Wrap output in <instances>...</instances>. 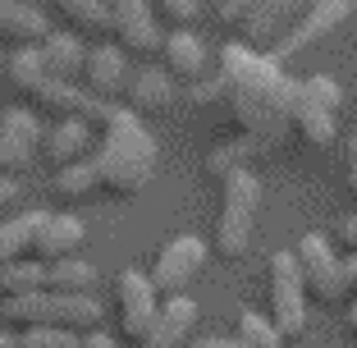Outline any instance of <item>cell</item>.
I'll return each instance as SVG.
<instances>
[{
    "instance_id": "7c38bea8",
    "label": "cell",
    "mask_w": 357,
    "mask_h": 348,
    "mask_svg": "<svg viewBox=\"0 0 357 348\" xmlns=\"http://www.w3.org/2000/svg\"><path fill=\"white\" fill-rule=\"evenodd\" d=\"M303 10H307V0H261L248 19H243V28H238V42L248 46V51H261V55H271L275 46L294 32V23L303 19Z\"/></svg>"
},
{
    "instance_id": "83f0119b",
    "label": "cell",
    "mask_w": 357,
    "mask_h": 348,
    "mask_svg": "<svg viewBox=\"0 0 357 348\" xmlns=\"http://www.w3.org/2000/svg\"><path fill=\"white\" fill-rule=\"evenodd\" d=\"M234 339L248 344V348H284L280 330H275L261 312H238V317H234Z\"/></svg>"
},
{
    "instance_id": "8fae6325",
    "label": "cell",
    "mask_w": 357,
    "mask_h": 348,
    "mask_svg": "<svg viewBox=\"0 0 357 348\" xmlns=\"http://www.w3.org/2000/svg\"><path fill=\"white\" fill-rule=\"evenodd\" d=\"M353 10H357V0H307L303 19H298L294 32L271 51V60H280V64L294 60L298 51H307V46H316L321 37H330L335 28H344V23L353 19Z\"/></svg>"
},
{
    "instance_id": "4316f807",
    "label": "cell",
    "mask_w": 357,
    "mask_h": 348,
    "mask_svg": "<svg viewBox=\"0 0 357 348\" xmlns=\"http://www.w3.org/2000/svg\"><path fill=\"white\" fill-rule=\"evenodd\" d=\"M51 192L60 202H87L96 192V174H92V160H78V165H64L55 169L51 179Z\"/></svg>"
},
{
    "instance_id": "ab89813d",
    "label": "cell",
    "mask_w": 357,
    "mask_h": 348,
    "mask_svg": "<svg viewBox=\"0 0 357 348\" xmlns=\"http://www.w3.org/2000/svg\"><path fill=\"white\" fill-rule=\"evenodd\" d=\"M344 266H348V294L357 298V257H344Z\"/></svg>"
},
{
    "instance_id": "4fadbf2b",
    "label": "cell",
    "mask_w": 357,
    "mask_h": 348,
    "mask_svg": "<svg viewBox=\"0 0 357 348\" xmlns=\"http://www.w3.org/2000/svg\"><path fill=\"white\" fill-rule=\"evenodd\" d=\"M78 87H83L92 101H101V106H115L119 96H124V87H128V55L119 51V46H110V42L87 46Z\"/></svg>"
},
{
    "instance_id": "e0dca14e",
    "label": "cell",
    "mask_w": 357,
    "mask_h": 348,
    "mask_svg": "<svg viewBox=\"0 0 357 348\" xmlns=\"http://www.w3.org/2000/svg\"><path fill=\"white\" fill-rule=\"evenodd\" d=\"M92 124L87 119H55L51 128H42V156L51 160L55 169L78 165V160L92 156Z\"/></svg>"
},
{
    "instance_id": "d4e9b609",
    "label": "cell",
    "mask_w": 357,
    "mask_h": 348,
    "mask_svg": "<svg viewBox=\"0 0 357 348\" xmlns=\"http://www.w3.org/2000/svg\"><path fill=\"white\" fill-rule=\"evenodd\" d=\"M5 74H10V83H14V92L19 96H37L51 78H46V69H42V60H37V46H23V51H14L10 55V64H5Z\"/></svg>"
},
{
    "instance_id": "e575fe53",
    "label": "cell",
    "mask_w": 357,
    "mask_h": 348,
    "mask_svg": "<svg viewBox=\"0 0 357 348\" xmlns=\"http://www.w3.org/2000/svg\"><path fill=\"white\" fill-rule=\"evenodd\" d=\"M188 101H197V106H211V101H220V78H197V83L188 87Z\"/></svg>"
},
{
    "instance_id": "9c48e42d",
    "label": "cell",
    "mask_w": 357,
    "mask_h": 348,
    "mask_svg": "<svg viewBox=\"0 0 357 348\" xmlns=\"http://www.w3.org/2000/svg\"><path fill=\"white\" fill-rule=\"evenodd\" d=\"M37 156H42V115L23 106L0 110V174L19 179L37 165Z\"/></svg>"
},
{
    "instance_id": "5b68a950",
    "label": "cell",
    "mask_w": 357,
    "mask_h": 348,
    "mask_svg": "<svg viewBox=\"0 0 357 348\" xmlns=\"http://www.w3.org/2000/svg\"><path fill=\"white\" fill-rule=\"evenodd\" d=\"M298 262V275H303V294L307 303H321V307H339L348 303V266L344 257L335 252V243L321 239V234H303V239L289 248Z\"/></svg>"
},
{
    "instance_id": "ba28073f",
    "label": "cell",
    "mask_w": 357,
    "mask_h": 348,
    "mask_svg": "<svg viewBox=\"0 0 357 348\" xmlns=\"http://www.w3.org/2000/svg\"><path fill=\"white\" fill-rule=\"evenodd\" d=\"M110 46L128 55V60H151L160 51V19L147 10V0H110V28H105Z\"/></svg>"
},
{
    "instance_id": "9a60e30c",
    "label": "cell",
    "mask_w": 357,
    "mask_h": 348,
    "mask_svg": "<svg viewBox=\"0 0 357 348\" xmlns=\"http://www.w3.org/2000/svg\"><path fill=\"white\" fill-rule=\"evenodd\" d=\"M156 55L165 60V78L183 87H192L202 78V69H206V42L192 28H165Z\"/></svg>"
},
{
    "instance_id": "277c9868",
    "label": "cell",
    "mask_w": 357,
    "mask_h": 348,
    "mask_svg": "<svg viewBox=\"0 0 357 348\" xmlns=\"http://www.w3.org/2000/svg\"><path fill=\"white\" fill-rule=\"evenodd\" d=\"M225 183V202H220V220H215V239L211 252L220 262H238L252 248V229H257V211H261V179L252 169H238Z\"/></svg>"
},
{
    "instance_id": "ee69618b",
    "label": "cell",
    "mask_w": 357,
    "mask_h": 348,
    "mask_svg": "<svg viewBox=\"0 0 357 348\" xmlns=\"http://www.w3.org/2000/svg\"><path fill=\"white\" fill-rule=\"evenodd\" d=\"M105 5H110V0H105Z\"/></svg>"
},
{
    "instance_id": "d590c367",
    "label": "cell",
    "mask_w": 357,
    "mask_h": 348,
    "mask_svg": "<svg viewBox=\"0 0 357 348\" xmlns=\"http://www.w3.org/2000/svg\"><path fill=\"white\" fill-rule=\"evenodd\" d=\"M344 183H348V192L357 197V133L348 137V147H344Z\"/></svg>"
},
{
    "instance_id": "60d3db41",
    "label": "cell",
    "mask_w": 357,
    "mask_h": 348,
    "mask_svg": "<svg viewBox=\"0 0 357 348\" xmlns=\"http://www.w3.org/2000/svg\"><path fill=\"white\" fill-rule=\"evenodd\" d=\"M348 330L357 335V303H348Z\"/></svg>"
},
{
    "instance_id": "74e56055",
    "label": "cell",
    "mask_w": 357,
    "mask_h": 348,
    "mask_svg": "<svg viewBox=\"0 0 357 348\" xmlns=\"http://www.w3.org/2000/svg\"><path fill=\"white\" fill-rule=\"evenodd\" d=\"M78 348H119V344L110 335H101V330H92V335H83V344H78Z\"/></svg>"
},
{
    "instance_id": "7402d4cb",
    "label": "cell",
    "mask_w": 357,
    "mask_h": 348,
    "mask_svg": "<svg viewBox=\"0 0 357 348\" xmlns=\"http://www.w3.org/2000/svg\"><path fill=\"white\" fill-rule=\"evenodd\" d=\"M289 128L303 137L307 147H335V137H339L335 115L316 110L312 101H303V96H294V110H289Z\"/></svg>"
},
{
    "instance_id": "1f68e13d",
    "label": "cell",
    "mask_w": 357,
    "mask_h": 348,
    "mask_svg": "<svg viewBox=\"0 0 357 348\" xmlns=\"http://www.w3.org/2000/svg\"><path fill=\"white\" fill-rule=\"evenodd\" d=\"M147 10L165 28H192V19L202 14V0H147Z\"/></svg>"
},
{
    "instance_id": "d6a6232c",
    "label": "cell",
    "mask_w": 357,
    "mask_h": 348,
    "mask_svg": "<svg viewBox=\"0 0 357 348\" xmlns=\"http://www.w3.org/2000/svg\"><path fill=\"white\" fill-rule=\"evenodd\" d=\"M257 5H261V0H215V23H220L225 32H238L243 19H248Z\"/></svg>"
},
{
    "instance_id": "4dcf8cb0",
    "label": "cell",
    "mask_w": 357,
    "mask_h": 348,
    "mask_svg": "<svg viewBox=\"0 0 357 348\" xmlns=\"http://www.w3.org/2000/svg\"><path fill=\"white\" fill-rule=\"evenodd\" d=\"M14 348H78L83 335H69V330H51V326H37V330H19L10 339Z\"/></svg>"
},
{
    "instance_id": "8d00e7d4",
    "label": "cell",
    "mask_w": 357,
    "mask_h": 348,
    "mask_svg": "<svg viewBox=\"0 0 357 348\" xmlns=\"http://www.w3.org/2000/svg\"><path fill=\"white\" fill-rule=\"evenodd\" d=\"M19 197H23L19 179H5V174H0V215H5V211H14V206H19Z\"/></svg>"
},
{
    "instance_id": "5bb4252c",
    "label": "cell",
    "mask_w": 357,
    "mask_h": 348,
    "mask_svg": "<svg viewBox=\"0 0 357 348\" xmlns=\"http://www.w3.org/2000/svg\"><path fill=\"white\" fill-rule=\"evenodd\" d=\"M87 243V225L74 211H46L42 229L32 239V262H64V257H78V248Z\"/></svg>"
},
{
    "instance_id": "6da1fadb",
    "label": "cell",
    "mask_w": 357,
    "mask_h": 348,
    "mask_svg": "<svg viewBox=\"0 0 357 348\" xmlns=\"http://www.w3.org/2000/svg\"><path fill=\"white\" fill-rule=\"evenodd\" d=\"M298 83L284 74V64L261 51H248L243 42H229L220 51V101L238 119L243 137H280L289 128Z\"/></svg>"
},
{
    "instance_id": "b9f144b4",
    "label": "cell",
    "mask_w": 357,
    "mask_h": 348,
    "mask_svg": "<svg viewBox=\"0 0 357 348\" xmlns=\"http://www.w3.org/2000/svg\"><path fill=\"white\" fill-rule=\"evenodd\" d=\"M0 348H14V344H10V335H0Z\"/></svg>"
},
{
    "instance_id": "7bdbcfd3",
    "label": "cell",
    "mask_w": 357,
    "mask_h": 348,
    "mask_svg": "<svg viewBox=\"0 0 357 348\" xmlns=\"http://www.w3.org/2000/svg\"><path fill=\"white\" fill-rule=\"evenodd\" d=\"M0 5H5V0H0Z\"/></svg>"
},
{
    "instance_id": "f546056e",
    "label": "cell",
    "mask_w": 357,
    "mask_h": 348,
    "mask_svg": "<svg viewBox=\"0 0 357 348\" xmlns=\"http://www.w3.org/2000/svg\"><path fill=\"white\" fill-rule=\"evenodd\" d=\"M248 156H252V142H248V137H238V142H220V147L206 156V169L215 174V179H229V174L248 169Z\"/></svg>"
},
{
    "instance_id": "603a6c76",
    "label": "cell",
    "mask_w": 357,
    "mask_h": 348,
    "mask_svg": "<svg viewBox=\"0 0 357 348\" xmlns=\"http://www.w3.org/2000/svg\"><path fill=\"white\" fill-rule=\"evenodd\" d=\"M42 220H46V211H19L10 220H0V266L32 257V239H37Z\"/></svg>"
},
{
    "instance_id": "f1b7e54d",
    "label": "cell",
    "mask_w": 357,
    "mask_h": 348,
    "mask_svg": "<svg viewBox=\"0 0 357 348\" xmlns=\"http://www.w3.org/2000/svg\"><path fill=\"white\" fill-rule=\"evenodd\" d=\"M298 96L312 101L316 110H326V115H339V106H344V87H339L330 74H312L307 83H298Z\"/></svg>"
},
{
    "instance_id": "8992f818",
    "label": "cell",
    "mask_w": 357,
    "mask_h": 348,
    "mask_svg": "<svg viewBox=\"0 0 357 348\" xmlns=\"http://www.w3.org/2000/svg\"><path fill=\"white\" fill-rule=\"evenodd\" d=\"M266 303H271V326L280 330V339H303L307 330V294H303V275H298L294 252H275L271 271H266Z\"/></svg>"
},
{
    "instance_id": "cb8c5ba5",
    "label": "cell",
    "mask_w": 357,
    "mask_h": 348,
    "mask_svg": "<svg viewBox=\"0 0 357 348\" xmlns=\"http://www.w3.org/2000/svg\"><path fill=\"white\" fill-rule=\"evenodd\" d=\"M96 285V266L83 257H64V262L46 266V289L51 294H92Z\"/></svg>"
},
{
    "instance_id": "2e32d148",
    "label": "cell",
    "mask_w": 357,
    "mask_h": 348,
    "mask_svg": "<svg viewBox=\"0 0 357 348\" xmlns=\"http://www.w3.org/2000/svg\"><path fill=\"white\" fill-rule=\"evenodd\" d=\"M197 317H202V312H197L192 298H183V294L160 298V312H156L147 339H142L137 348H188L192 330H197Z\"/></svg>"
},
{
    "instance_id": "f35d334b",
    "label": "cell",
    "mask_w": 357,
    "mask_h": 348,
    "mask_svg": "<svg viewBox=\"0 0 357 348\" xmlns=\"http://www.w3.org/2000/svg\"><path fill=\"white\" fill-rule=\"evenodd\" d=\"M202 348H248V344H238L234 335H225V339H202Z\"/></svg>"
},
{
    "instance_id": "30bf717a",
    "label": "cell",
    "mask_w": 357,
    "mask_h": 348,
    "mask_svg": "<svg viewBox=\"0 0 357 348\" xmlns=\"http://www.w3.org/2000/svg\"><path fill=\"white\" fill-rule=\"evenodd\" d=\"M156 312H160V298H156L147 275L142 271H119L115 275V321H119V335L133 348L147 339Z\"/></svg>"
},
{
    "instance_id": "ac0fdd59",
    "label": "cell",
    "mask_w": 357,
    "mask_h": 348,
    "mask_svg": "<svg viewBox=\"0 0 357 348\" xmlns=\"http://www.w3.org/2000/svg\"><path fill=\"white\" fill-rule=\"evenodd\" d=\"M46 37H51V19L37 5H23V0H5L0 5V42L23 51V46H42Z\"/></svg>"
},
{
    "instance_id": "7a4b0ae2",
    "label": "cell",
    "mask_w": 357,
    "mask_h": 348,
    "mask_svg": "<svg viewBox=\"0 0 357 348\" xmlns=\"http://www.w3.org/2000/svg\"><path fill=\"white\" fill-rule=\"evenodd\" d=\"M96 128H101V137L92 142V156H87L96 174V192H110L119 202L137 197L151 183V174H156V142H151V133L137 124V115H128L119 106H105Z\"/></svg>"
},
{
    "instance_id": "44dd1931",
    "label": "cell",
    "mask_w": 357,
    "mask_h": 348,
    "mask_svg": "<svg viewBox=\"0 0 357 348\" xmlns=\"http://www.w3.org/2000/svg\"><path fill=\"white\" fill-rule=\"evenodd\" d=\"M46 5L69 23L74 37H105V28H110V5L105 0H46Z\"/></svg>"
},
{
    "instance_id": "836d02e7",
    "label": "cell",
    "mask_w": 357,
    "mask_h": 348,
    "mask_svg": "<svg viewBox=\"0 0 357 348\" xmlns=\"http://www.w3.org/2000/svg\"><path fill=\"white\" fill-rule=\"evenodd\" d=\"M335 252L339 257H357V211L335 220Z\"/></svg>"
},
{
    "instance_id": "52a82bcc",
    "label": "cell",
    "mask_w": 357,
    "mask_h": 348,
    "mask_svg": "<svg viewBox=\"0 0 357 348\" xmlns=\"http://www.w3.org/2000/svg\"><path fill=\"white\" fill-rule=\"evenodd\" d=\"M206 257H211V243L206 239H197V234H174V239H169L165 248L156 252V262H151V271H147L156 298L183 294V289H188L192 280L202 275Z\"/></svg>"
},
{
    "instance_id": "d6986e66",
    "label": "cell",
    "mask_w": 357,
    "mask_h": 348,
    "mask_svg": "<svg viewBox=\"0 0 357 348\" xmlns=\"http://www.w3.org/2000/svg\"><path fill=\"white\" fill-rule=\"evenodd\" d=\"M83 37H74V32H51L42 46H37V60H42L46 78L51 83H78V74H83Z\"/></svg>"
},
{
    "instance_id": "3957f363",
    "label": "cell",
    "mask_w": 357,
    "mask_h": 348,
    "mask_svg": "<svg viewBox=\"0 0 357 348\" xmlns=\"http://www.w3.org/2000/svg\"><path fill=\"white\" fill-rule=\"evenodd\" d=\"M0 321L10 330H69V335H92L101 330L105 312L92 294H51V289H37V294L23 298H0Z\"/></svg>"
},
{
    "instance_id": "484cf974",
    "label": "cell",
    "mask_w": 357,
    "mask_h": 348,
    "mask_svg": "<svg viewBox=\"0 0 357 348\" xmlns=\"http://www.w3.org/2000/svg\"><path fill=\"white\" fill-rule=\"evenodd\" d=\"M37 289H46V266L42 262L19 257V262L0 266V298H23V294H37Z\"/></svg>"
},
{
    "instance_id": "ffe728a7",
    "label": "cell",
    "mask_w": 357,
    "mask_h": 348,
    "mask_svg": "<svg viewBox=\"0 0 357 348\" xmlns=\"http://www.w3.org/2000/svg\"><path fill=\"white\" fill-rule=\"evenodd\" d=\"M124 96L133 115H151V110H165L174 101V83L165 78V69H137V74H128Z\"/></svg>"
}]
</instances>
